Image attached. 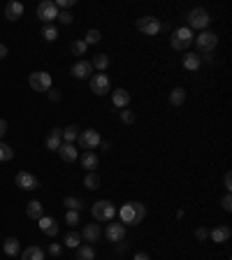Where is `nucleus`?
I'll use <instances>...</instances> for the list:
<instances>
[{"label": "nucleus", "mask_w": 232, "mask_h": 260, "mask_svg": "<svg viewBox=\"0 0 232 260\" xmlns=\"http://www.w3.org/2000/svg\"><path fill=\"white\" fill-rule=\"evenodd\" d=\"M61 144H63V128H51V133L44 139V146H47L49 151H58Z\"/></svg>", "instance_id": "4468645a"}, {"label": "nucleus", "mask_w": 232, "mask_h": 260, "mask_svg": "<svg viewBox=\"0 0 232 260\" xmlns=\"http://www.w3.org/2000/svg\"><path fill=\"white\" fill-rule=\"evenodd\" d=\"M58 154H61V158H63L65 163H74L77 158H79V149L74 144H61V149H58Z\"/></svg>", "instance_id": "aec40b11"}, {"label": "nucleus", "mask_w": 232, "mask_h": 260, "mask_svg": "<svg viewBox=\"0 0 232 260\" xmlns=\"http://www.w3.org/2000/svg\"><path fill=\"white\" fill-rule=\"evenodd\" d=\"M58 21H61V23H65V26H70V23L74 21V17L70 14V12H58Z\"/></svg>", "instance_id": "ea45409f"}, {"label": "nucleus", "mask_w": 232, "mask_h": 260, "mask_svg": "<svg viewBox=\"0 0 232 260\" xmlns=\"http://www.w3.org/2000/svg\"><path fill=\"white\" fill-rule=\"evenodd\" d=\"M23 2H19V0H10L7 5H5V19L7 21H17L23 17Z\"/></svg>", "instance_id": "dca6fc26"}, {"label": "nucleus", "mask_w": 232, "mask_h": 260, "mask_svg": "<svg viewBox=\"0 0 232 260\" xmlns=\"http://www.w3.org/2000/svg\"><path fill=\"white\" fill-rule=\"evenodd\" d=\"M223 184H225V191L230 193V191H232V172H225V177H223Z\"/></svg>", "instance_id": "c03bdc74"}, {"label": "nucleus", "mask_w": 232, "mask_h": 260, "mask_svg": "<svg viewBox=\"0 0 232 260\" xmlns=\"http://www.w3.org/2000/svg\"><path fill=\"white\" fill-rule=\"evenodd\" d=\"M21 260H44V249L37 246V244H33V246L21 251Z\"/></svg>", "instance_id": "b1692460"}, {"label": "nucleus", "mask_w": 232, "mask_h": 260, "mask_svg": "<svg viewBox=\"0 0 232 260\" xmlns=\"http://www.w3.org/2000/svg\"><path fill=\"white\" fill-rule=\"evenodd\" d=\"M91 65H93V70H98V72H105L107 68H109V56H107V53H98L93 61H91Z\"/></svg>", "instance_id": "cd10ccee"}, {"label": "nucleus", "mask_w": 232, "mask_h": 260, "mask_svg": "<svg viewBox=\"0 0 232 260\" xmlns=\"http://www.w3.org/2000/svg\"><path fill=\"white\" fill-rule=\"evenodd\" d=\"M14 158V149L10 144H5V142H0V163H7Z\"/></svg>", "instance_id": "72a5a7b5"}, {"label": "nucleus", "mask_w": 232, "mask_h": 260, "mask_svg": "<svg viewBox=\"0 0 232 260\" xmlns=\"http://www.w3.org/2000/svg\"><path fill=\"white\" fill-rule=\"evenodd\" d=\"M61 253H63V246H61L58 242H51V244H49V256H53V258H58Z\"/></svg>", "instance_id": "58836bf2"}, {"label": "nucleus", "mask_w": 232, "mask_h": 260, "mask_svg": "<svg viewBox=\"0 0 232 260\" xmlns=\"http://www.w3.org/2000/svg\"><path fill=\"white\" fill-rule=\"evenodd\" d=\"M195 237H198V240H209V230H207V228H202V225H200V228H198V230H195Z\"/></svg>", "instance_id": "79ce46f5"}, {"label": "nucleus", "mask_w": 232, "mask_h": 260, "mask_svg": "<svg viewBox=\"0 0 232 260\" xmlns=\"http://www.w3.org/2000/svg\"><path fill=\"white\" fill-rule=\"evenodd\" d=\"M137 28L144 35H158L163 31V23L156 17H142V19H137Z\"/></svg>", "instance_id": "9d476101"}, {"label": "nucleus", "mask_w": 232, "mask_h": 260, "mask_svg": "<svg viewBox=\"0 0 232 260\" xmlns=\"http://www.w3.org/2000/svg\"><path fill=\"white\" fill-rule=\"evenodd\" d=\"M65 223H67V225H77V223H79V211L67 209V211H65Z\"/></svg>", "instance_id": "4c0bfd02"}, {"label": "nucleus", "mask_w": 232, "mask_h": 260, "mask_svg": "<svg viewBox=\"0 0 232 260\" xmlns=\"http://www.w3.org/2000/svg\"><path fill=\"white\" fill-rule=\"evenodd\" d=\"M5 56H7V47H5V44H0V61H2Z\"/></svg>", "instance_id": "de8ad7c7"}, {"label": "nucleus", "mask_w": 232, "mask_h": 260, "mask_svg": "<svg viewBox=\"0 0 232 260\" xmlns=\"http://www.w3.org/2000/svg\"><path fill=\"white\" fill-rule=\"evenodd\" d=\"M77 260H95V249L91 244H79L77 246Z\"/></svg>", "instance_id": "bb28decb"}, {"label": "nucleus", "mask_w": 232, "mask_h": 260, "mask_svg": "<svg viewBox=\"0 0 232 260\" xmlns=\"http://www.w3.org/2000/svg\"><path fill=\"white\" fill-rule=\"evenodd\" d=\"M79 163L84 167L86 172H95V167H98V156H95L93 151H84L82 156H79Z\"/></svg>", "instance_id": "5701e85b"}, {"label": "nucleus", "mask_w": 232, "mask_h": 260, "mask_svg": "<svg viewBox=\"0 0 232 260\" xmlns=\"http://www.w3.org/2000/svg\"><path fill=\"white\" fill-rule=\"evenodd\" d=\"M5 133H7V121H5V119H0V139H2Z\"/></svg>", "instance_id": "a18cd8bd"}, {"label": "nucleus", "mask_w": 232, "mask_h": 260, "mask_svg": "<svg viewBox=\"0 0 232 260\" xmlns=\"http://www.w3.org/2000/svg\"><path fill=\"white\" fill-rule=\"evenodd\" d=\"M221 207L225 209V211H232V198H230V193H225V195H223Z\"/></svg>", "instance_id": "a19ab883"}, {"label": "nucleus", "mask_w": 232, "mask_h": 260, "mask_svg": "<svg viewBox=\"0 0 232 260\" xmlns=\"http://www.w3.org/2000/svg\"><path fill=\"white\" fill-rule=\"evenodd\" d=\"M181 65H183V70H188V72H195V70H200L202 65V58L200 53H183V58H181Z\"/></svg>", "instance_id": "a211bd4d"}, {"label": "nucleus", "mask_w": 232, "mask_h": 260, "mask_svg": "<svg viewBox=\"0 0 232 260\" xmlns=\"http://www.w3.org/2000/svg\"><path fill=\"white\" fill-rule=\"evenodd\" d=\"M84 186L88 188V191H98V188H100V177H98L95 172H86Z\"/></svg>", "instance_id": "7c9ffc66"}, {"label": "nucleus", "mask_w": 232, "mask_h": 260, "mask_svg": "<svg viewBox=\"0 0 232 260\" xmlns=\"http://www.w3.org/2000/svg\"><path fill=\"white\" fill-rule=\"evenodd\" d=\"M100 142H102V137H100L98 130H93V128H88V130H79V137H77L79 149L91 151V149H95V146H100Z\"/></svg>", "instance_id": "39448f33"}, {"label": "nucleus", "mask_w": 232, "mask_h": 260, "mask_svg": "<svg viewBox=\"0 0 232 260\" xmlns=\"http://www.w3.org/2000/svg\"><path fill=\"white\" fill-rule=\"evenodd\" d=\"M26 214H28V219L33 221H40L44 216V207L40 200H31L28 205H26Z\"/></svg>", "instance_id": "6ab92c4d"}, {"label": "nucleus", "mask_w": 232, "mask_h": 260, "mask_svg": "<svg viewBox=\"0 0 232 260\" xmlns=\"http://www.w3.org/2000/svg\"><path fill=\"white\" fill-rule=\"evenodd\" d=\"M232 237V228L230 225H216L214 230H209V240L216 244H225Z\"/></svg>", "instance_id": "2eb2a0df"}, {"label": "nucleus", "mask_w": 232, "mask_h": 260, "mask_svg": "<svg viewBox=\"0 0 232 260\" xmlns=\"http://www.w3.org/2000/svg\"><path fill=\"white\" fill-rule=\"evenodd\" d=\"M109 146H112V144H109L107 139H102V142H100V149H105V151H107V149H109Z\"/></svg>", "instance_id": "09e8293b"}, {"label": "nucleus", "mask_w": 232, "mask_h": 260, "mask_svg": "<svg viewBox=\"0 0 232 260\" xmlns=\"http://www.w3.org/2000/svg\"><path fill=\"white\" fill-rule=\"evenodd\" d=\"M70 52H72L74 56H84V53L88 52V47H86L84 40H74L72 44H70Z\"/></svg>", "instance_id": "f704fd0d"}, {"label": "nucleus", "mask_w": 232, "mask_h": 260, "mask_svg": "<svg viewBox=\"0 0 232 260\" xmlns=\"http://www.w3.org/2000/svg\"><path fill=\"white\" fill-rule=\"evenodd\" d=\"M14 181H17V186L23 188V191H35V188H40L37 177H35V174H31V172H26V170H23V172H19Z\"/></svg>", "instance_id": "f8f14e48"}, {"label": "nucleus", "mask_w": 232, "mask_h": 260, "mask_svg": "<svg viewBox=\"0 0 232 260\" xmlns=\"http://www.w3.org/2000/svg\"><path fill=\"white\" fill-rule=\"evenodd\" d=\"M77 137H79V128H77V125H67V128H63V142L65 144H74Z\"/></svg>", "instance_id": "c85d7f7f"}, {"label": "nucleus", "mask_w": 232, "mask_h": 260, "mask_svg": "<svg viewBox=\"0 0 232 260\" xmlns=\"http://www.w3.org/2000/svg\"><path fill=\"white\" fill-rule=\"evenodd\" d=\"M116 211H118V209L114 207V202L98 200V202H93V207H91V216H93L95 221H112L116 216Z\"/></svg>", "instance_id": "20e7f679"}, {"label": "nucleus", "mask_w": 232, "mask_h": 260, "mask_svg": "<svg viewBox=\"0 0 232 260\" xmlns=\"http://www.w3.org/2000/svg\"><path fill=\"white\" fill-rule=\"evenodd\" d=\"M116 214L121 216V223H126V225H137V223H142L144 216H147V207H144L142 202H137V200H133V202H126Z\"/></svg>", "instance_id": "f257e3e1"}, {"label": "nucleus", "mask_w": 232, "mask_h": 260, "mask_svg": "<svg viewBox=\"0 0 232 260\" xmlns=\"http://www.w3.org/2000/svg\"><path fill=\"white\" fill-rule=\"evenodd\" d=\"M100 40H102V35H100V31H95V28H91V31L86 33V37H84L86 47H88V44H98Z\"/></svg>", "instance_id": "e433bc0d"}, {"label": "nucleus", "mask_w": 232, "mask_h": 260, "mask_svg": "<svg viewBox=\"0 0 232 260\" xmlns=\"http://www.w3.org/2000/svg\"><path fill=\"white\" fill-rule=\"evenodd\" d=\"M133 260H151V258H149L144 251H139V253H135V258H133Z\"/></svg>", "instance_id": "49530a36"}, {"label": "nucleus", "mask_w": 232, "mask_h": 260, "mask_svg": "<svg viewBox=\"0 0 232 260\" xmlns=\"http://www.w3.org/2000/svg\"><path fill=\"white\" fill-rule=\"evenodd\" d=\"M79 244H82V235L79 232H67L65 235V246L67 249H77Z\"/></svg>", "instance_id": "473e14b6"}, {"label": "nucleus", "mask_w": 232, "mask_h": 260, "mask_svg": "<svg viewBox=\"0 0 232 260\" xmlns=\"http://www.w3.org/2000/svg\"><path fill=\"white\" fill-rule=\"evenodd\" d=\"M186 103V91L177 86V88H172V93H169V104L172 107H181V104Z\"/></svg>", "instance_id": "a878e982"}, {"label": "nucleus", "mask_w": 232, "mask_h": 260, "mask_svg": "<svg viewBox=\"0 0 232 260\" xmlns=\"http://www.w3.org/2000/svg\"><path fill=\"white\" fill-rule=\"evenodd\" d=\"M88 86H91V93H95V95H107V93H109V88H112V84H109V77H107L105 72L91 74V79H88Z\"/></svg>", "instance_id": "6e6552de"}, {"label": "nucleus", "mask_w": 232, "mask_h": 260, "mask_svg": "<svg viewBox=\"0 0 232 260\" xmlns=\"http://www.w3.org/2000/svg\"><path fill=\"white\" fill-rule=\"evenodd\" d=\"M42 37L47 42H56V40H58V28H56L53 23H47V26H42Z\"/></svg>", "instance_id": "c756f323"}, {"label": "nucleus", "mask_w": 232, "mask_h": 260, "mask_svg": "<svg viewBox=\"0 0 232 260\" xmlns=\"http://www.w3.org/2000/svg\"><path fill=\"white\" fill-rule=\"evenodd\" d=\"M28 84H31L33 91H37V93H47L49 88H51V74L40 70V72H33L28 77Z\"/></svg>", "instance_id": "0eeeda50"}, {"label": "nucleus", "mask_w": 232, "mask_h": 260, "mask_svg": "<svg viewBox=\"0 0 232 260\" xmlns=\"http://www.w3.org/2000/svg\"><path fill=\"white\" fill-rule=\"evenodd\" d=\"M2 251L7 253V256H17V253H21V244H19V240L17 237H7V240L2 242Z\"/></svg>", "instance_id": "393cba45"}, {"label": "nucleus", "mask_w": 232, "mask_h": 260, "mask_svg": "<svg viewBox=\"0 0 232 260\" xmlns=\"http://www.w3.org/2000/svg\"><path fill=\"white\" fill-rule=\"evenodd\" d=\"M112 103H114V107H118V109H126L128 103H130V93H128L126 88H116L114 93H112Z\"/></svg>", "instance_id": "412c9836"}, {"label": "nucleus", "mask_w": 232, "mask_h": 260, "mask_svg": "<svg viewBox=\"0 0 232 260\" xmlns=\"http://www.w3.org/2000/svg\"><path fill=\"white\" fill-rule=\"evenodd\" d=\"M100 237H102V228L98 223H86L84 230H82V240H86L91 244V242H98Z\"/></svg>", "instance_id": "f3484780"}, {"label": "nucleus", "mask_w": 232, "mask_h": 260, "mask_svg": "<svg viewBox=\"0 0 232 260\" xmlns=\"http://www.w3.org/2000/svg\"><path fill=\"white\" fill-rule=\"evenodd\" d=\"M49 100H51V103H58V100H61V91H58V88H49Z\"/></svg>", "instance_id": "37998d69"}, {"label": "nucleus", "mask_w": 232, "mask_h": 260, "mask_svg": "<svg viewBox=\"0 0 232 260\" xmlns=\"http://www.w3.org/2000/svg\"><path fill=\"white\" fill-rule=\"evenodd\" d=\"M193 42L198 44V49H200L202 53H214L216 44H218V35L214 31H200V35H198Z\"/></svg>", "instance_id": "423d86ee"}, {"label": "nucleus", "mask_w": 232, "mask_h": 260, "mask_svg": "<svg viewBox=\"0 0 232 260\" xmlns=\"http://www.w3.org/2000/svg\"><path fill=\"white\" fill-rule=\"evenodd\" d=\"M37 225H40V230H42L44 235H49V237H56V235H58V223L53 219H49V216H42Z\"/></svg>", "instance_id": "4be33fe9"}, {"label": "nucleus", "mask_w": 232, "mask_h": 260, "mask_svg": "<svg viewBox=\"0 0 232 260\" xmlns=\"http://www.w3.org/2000/svg\"><path fill=\"white\" fill-rule=\"evenodd\" d=\"M188 28L190 31H207L211 23V17L209 12L204 10V7H193V10L188 12Z\"/></svg>", "instance_id": "7ed1b4c3"}, {"label": "nucleus", "mask_w": 232, "mask_h": 260, "mask_svg": "<svg viewBox=\"0 0 232 260\" xmlns=\"http://www.w3.org/2000/svg\"><path fill=\"white\" fill-rule=\"evenodd\" d=\"M107 242H123L126 240V225L123 223H114V221H107Z\"/></svg>", "instance_id": "9b49d317"}, {"label": "nucleus", "mask_w": 232, "mask_h": 260, "mask_svg": "<svg viewBox=\"0 0 232 260\" xmlns=\"http://www.w3.org/2000/svg\"><path fill=\"white\" fill-rule=\"evenodd\" d=\"M72 77L74 79H91V74H93V65L91 61H77L72 65Z\"/></svg>", "instance_id": "ddd939ff"}, {"label": "nucleus", "mask_w": 232, "mask_h": 260, "mask_svg": "<svg viewBox=\"0 0 232 260\" xmlns=\"http://www.w3.org/2000/svg\"><path fill=\"white\" fill-rule=\"evenodd\" d=\"M118 119H121V121H123V123H135V121H137V116H135V112H130V109H121V112H118Z\"/></svg>", "instance_id": "c9c22d12"}, {"label": "nucleus", "mask_w": 232, "mask_h": 260, "mask_svg": "<svg viewBox=\"0 0 232 260\" xmlns=\"http://www.w3.org/2000/svg\"><path fill=\"white\" fill-rule=\"evenodd\" d=\"M193 40H195L193 31H190L188 26H181V28H177V31L172 33L169 44H172V49H174V52H186L190 44H193Z\"/></svg>", "instance_id": "f03ea898"}, {"label": "nucleus", "mask_w": 232, "mask_h": 260, "mask_svg": "<svg viewBox=\"0 0 232 260\" xmlns=\"http://www.w3.org/2000/svg\"><path fill=\"white\" fill-rule=\"evenodd\" d=\"M37 19L44 21V26L51 23L53 19H58V7H56L53 0H42V2L37 5Z\"/></svg>", "instance_id": "1a4fd4ad"}, {"label": "nucleus", "mask_w": 232, "mask_h": 260, "mask_svg": "<svg viewBox=\"0 0 232 260\" xmlns=\"http://www.w3.org/2000/svg\"><path fill=\"white\" fill-rule=\"evenodd\" d=\"M63 205L67 209H72V211H82V209L86 207L84 205V200H79V198H70V195H67V198L63 200Z\"/></svg>", "instance_id": "2f4dec72"}]
</instances>
